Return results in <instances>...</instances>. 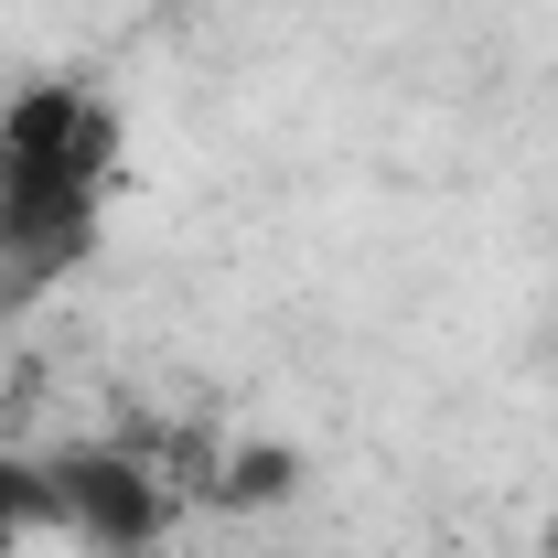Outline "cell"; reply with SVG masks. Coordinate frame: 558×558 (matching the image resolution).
I'll return each instance as SVG.
<instances>
[{
  "mask_svg": "<svg viewBox=\"0 0 558 558\" xmlns=\"http://www.w3.org/2000/svg\"><path fill=\"white\" fill-rule=\"evenodd\" d=\"M119 172H130L119 97H97L75 75H33L0 97V301H33L44 279H65L97 247Z\"/></svg>",
  "mask_w": 558,
  "mask_h": 558,
  "instance_id": "cell-1",
  "label": "cell"
},
{
  "mask_svg": "<svg viewBox=\"0 0 558 558\" xmlns=\"http://www.w3.org/2000/svg\"><path fill=\"white\" fill-rule=\"evenodd\" d=\"M11 548H22V537H0V558H11Z\"/></svg>",
  "mask_w": 558,
  "mask_h": 558,
  "instance_id": "cell-2",
  "label": "cell"
}]
</instances>
